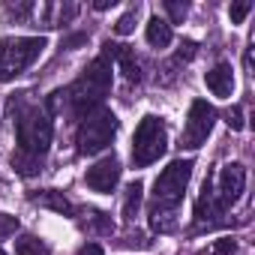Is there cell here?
Returning a JSON list of instances; mask_svg holds the SVG:
<instances>
[{
    "mask_svg": "<svg viewBox=\"0 0 255 255\" xmlns=\"http://www.w3.org/2000/svg\"><path fill=\"white\" fill-rule=\"evenodd\" d=\"M18 216H9V213H0V240H6V237H12L15 231H18Z\"/></svg>",
    "mask_w": 255,
    "mask_h": 255,
    "instance_id": "20",
    "label": "cell"
},
{
    "mask_svg": "<svg viewBox=\"0 0 255 255\" xmlns=\"http://www.w3.org/2000/svg\"><path fill=\"white\" fill-rule=\"evenodd\" d=\"M252 12V3L249 0H240V3H231V9H228V15H231V24H243V18Z\"/></svg>",
    "mask_w": 255,
    "mask_h": 255,
    "instance_id": "21",
    "label": "cell"
},
{
    "mask_svg": "<svg viewBox=\"0 0 255 255\" xmlns=\"http://www.w3.org/2000/svg\"><path fill=\"white\" fill-rule=\"evenodd\" d=\"M135 18H138V6H132L129 12H123V15L117 18V24H114V33H117V36L132 33V30H135Z\"/></svg>",
    "mask_w": 255,
    "mask_h": 255,
    "instance_id": "18",
    "label": "cell"
},
{
    "mask_svg": "<svg viewBox=\"0 0 255 255\" xmlns=\"http://www.w3.org/2000/svg\"><path fill=\"white\" fill-rule=\"evenodd\" d=\"M120 162L114 159V156H105V159H99L93 168H87V186L93 189V192H111L117 183H120Z\"/></svg>",
    "mask_w": 255,
    "mask_h": 255,
    "instance_id": "9",
    "label": "cell"
},
{
    "mask_svg": "<svg viewBox=\"0 0 255 255\" xmlns=\"http://www.w3.org/2000/svg\"><path fill=\"white\" fill-rule=\"evenodd\" d=\"M75 12H78V6H75V3H66V6H60V9H57V24H66V21H72V18H75Z\"/></svg>",
    "mask_w": 255,
    "mask_h": 255,
    "instance_id": "24",
    "label": "cell"
},
{
    "mask_svg": "<svg viewBox=\"0 0 255 255\" xmlns=\"http://www.w3.org/2000/svg\"><path fill=\"white\" fill-rule=\"evenodd\" d=\"M12 168H15L18 174H24V177H33V174H39V171H42V159L18 150V153H12Z\"/></svg>",
    "mask_w": 255,
    "mask_h": 255,
    "instance_id": "15",
    "label": "cell"
},
{
    "mask_svg": "<svg viewBox=\"0 0 255 255\" xmlns=\"http://www.w3.org/2000/svg\"><path fill=\"white\" fill-rule=\"evenodd\" d=\"M144 36H147V42H150L153 48H165V45H171V24H168L165 18L153 15V18L147 21Z\"/></svg>",
    "mask_w": 255,
    "mask_h": 255,
    "instance_id": "13",
    "label": "cell"
},
{
    "mask_svg": "<svg viewBox=\"0 0 255 255\" xmlns=\"http://www.w3.org/2000/svg\"><path fill=\"white\" fill-rule=\"evenodd\" d=\"M84 42H87V33H72V36L63 39V48H78V45H84Z\"/></svg>",
    "mask_w": 255,
    "mask_h": 255,
    "instance_id": "27",
    "label": "cell"
},
{
    "mask_svg": "<svg viewBox=\"0 0 255 255\" xmlns=\"http://www.w3.org/2000/svg\"><path fill=\"white\" fill-rule=\"evenodd\" d=\"M168 150V135H165V123L156 114H147L132 138V162L135 168H147L153 165L162 153Z\"/></svg>",
    "mask_w": 255,
    "mask_h": 255,
    "instance_id": "6",
    "label": "cell"
},
{
    "mask_svg": "<svg viewBox=\"0 0 255 255\" xmlns=\"http://www.w3.org/2000/svg\"><path fill=\"white\" fill-rule=\"evenodd\" d=\"M204 84H207V90L213 93V96H231V90H234V69L228 66V63H216L207 75H204Z\"/></svg>",
    "mask_w": 255,
    "mask_h": 255,
    "instance_id": "11",
    "label": "cell"
},
{
    "mask_svg": "<svg viewBox=\"0 0 255 255\" xmlns=\"http://www.w3.org/2000/svg\"><path fill=\"white\" fill-rule=\"evenodd\" d=\"M108 90H111V60L99 54V57L84 69V75L66 90V99H69V105H72V114H75V117H84V114H90L93 108H99L102 99L108 96Z\"/></svg>",
    "mask_w": 255,
    "mask_h": 255,
    "instance_id": "1",
    "label": "cell"
},
{
    "mask_svg": "<svg viewBox=\"0 0 255 255\" xmlns=\"http://www.w3.org/2000/svg\"><path fill=\"white\" fill-rule=\"evenodd\" d=\"M30 12H33V3H18V6L12 3L9 6V15H15V18H27Z\"/></svg>",
    "mask_w": 255,
    "mask_h": 255,
    "instance_id": "26",
    "label": "cell"
},
{
    "mask_svg": "<svg viewBox=\"0 0 255 255\" xmlns=\"http://www.w3.org/2000/svg\"><path fill=\"white\" fill-rule=\"evenodd\" d=\"M165 9H168V15H171V21H174V24H180V21L189 15L186 0H165Z\"/></svg>",
    "mask_w": 255,
    "mask_h": 255,
    "instance_id": "19",
    "label": "cell"
},
{
    "mask_svg": "<svg viewBox=\"0 0 255 255\" xmlns=\"http://www.w3.org/2000/svg\"><path fill=\"white\" fill-rule=\"evenodd\" d=\"M0 255H6V252H3V249H0Z\"/></svg>",
    "mask_w": 255,
    "mask_h": 255,
    "instance_id": "30",
    "label": "cell"
},
{
    "mask_svg": "<svg viewBox=\"0 0 255 255\" xmlns=\"http://www.w3.org/2000/svg\"><path fill=\"white\" fill-rule=\"evenodd\" d=\"M102 48H105V51H102V57L114 60V63L120 66V72L129 78V81H138V78H141L138 60H135V54H132V48H129V45H120V42H111V39H108Z\"/></svg>",
    "mask_w": 255,
    "mask_h": 255,
    "instance_id": "10",
    "label": "cell"
},
{
    "mask_svg": "<svg viewBox=\"0 0 255 255\" xmlns=\"http://www.w3.org/2000/svg\"><path fill=\"white\" fill-rule=\"evenodd\" d=\"M225 123L231 126L234 132H240L243 126H246V123H243V108H240V105H231V111L225 114Z\"/></svg>",
    "mask_w": 255,
    "mask_h": 255,
    "instance_id": "22",
    "label": "cell"
},
{
    "mask_svg": "<svg viewBox=\"0 0 255 255\" xmlns=\"http://www.w3.org/2000/svg\"><path fill=\"white\" fill-rule=\"evenodd\" d=\"M117 114L111 111V108H93L90 114H84L81 117V123H78V132H75V147H78V153L81 156H96V153H102L108 144H111V138L117 135Z\"/></svg>",
    "mask_w": 255,
    "mask_h": 255,
    "instance_id": "3",
    "label": "cell"
},
{
    "mask_svg": "<svg viewBox=\"0 0 255 255\" xmlns=\"http://www.w3.org/2000/svg\"><path fill=\"white\" fill-rule=\"evenodd\" d=\"M33 201L42 204V207H51V210H57V213H63V216H72V204H69L60 192H42V195H36Z\"/></svg>",
    "mask_w": 255,
    "mask_h": 255,
    "instance_id": "16",
    "label": "cell"
},
{
    "mask_svg": "<svg viewBox=\"0 0 255 255\" xmlns=\"http://www.w3.org/2000/svg\"><path fill=\"white\" fill-rule=\"evenodd\" d=\"M216 123V108L207 105L204 99H195L189 105V117H186V129H183V147H201Z\"/></svg>",
    "mask_w": 255,
    "mask_h": 255,
    "instance_id": "7",
    "label": "cell"
},
{
    "mask_svg": "<svg viewBox=\"0 0 255 255\" xmlns=\"http://www.w3.org/2000/svg\"><path fill=\"white\" fill-rule=\"evenodd\" d=\"M15 252H18V255H48L45 243H39L36 237H21V240L15 243Z\"/></svg>",
    "mask_w": 255,
    "mask_h": 255,
    "instance_id": "17",
    "label": "cell"
},
{
    "mask_svg": "<svg viewBox=\"0 0 255 255\" xmlns=\"http://www.w3.org/2000/svg\"><path fill=\"white\" fill-rule=\"evenodd\" d=\"M192 177V159H174L168 168H162V174L153 183V204L150 213H171L186 192V183Z\"/></svg>",
    "mask_w": 255,
    "mask_h": 255,
    "instance_id": "4",
    "label": "cell"
},
{
    "mask_svg": "<svg viewBox=\"0 0 255 255\" xmlns=\"http://www.w3.org/2000/svg\"><path fill=\"white\" fill-rule=\"evenodd\" d=\"M195 48H198V45H195L192 39H186V42L180 45V51H177V60H192V57H195Z\"/></svg>",
    "mask_w": 255,
    "mask_h": 255,
    "instance_id": "25",
    "label": "cell"
},
{
    "mask_svg": "<svg viewBox=\"0 0 255 255\" xmlns=\"http://www.w3.org/2000/svg\"><path fill=\"white\" fill-rule=\"evenodd\" d=\"M222 204L216 201V192H213V180L207 177L204 180V186H201V195H198V204H195V216H198V222H207V219H213V216H222Z\"/></svg>",
    "mask_w": 255,
    "mask_h": 255,
    "instance_id": "12",
    "label": "cell"
},
{
    "mask_svg": "<svg viewBox=\"0 0 255 255\" xmlns=\"http://www.w3.org/2000/svg\"><path fill=\"white\" fill-rule=\"evenodd\" d=\"M93 6H96V9H108V6H111V0H96Z\"/></svg>",
    "mask_w": 255,
    "mask_h": 255,
    "instance_id": "29",
    "label": "cell"
},
{
    "mask_svg": "<svg viewBox=\"0 0 255 255\" xmlns=\"http://www.w3.org/2000/svg\"><path fill=\"white\" fill-rule=\"evenodd\" d=\"M243 186H246V171H243V165H237V162H228V165H222V171H219V189H216V201H219L222 207H231V204L240 198Z\"/></svg>",
    "mask_w": 255,
    "mask_h": 255,
    "instance_id": "8",
    "label": "cell"
},
{
    "mask_svg": "<svg viewBox=\"0 0 255 255\" xmlns=\"http://www.w3.org/2000/svg\"><path fill=\"white\" fill-rule=\"evenodd\" d=\"M51 135H54V123L48 117L45 108L39 105H27L18 117H15V138H18V150L30 153V156H45L51 147Z\"/></svg>",
    "mask_w": 255,
    "mask_h": 255,
    "instance_id": "2",
    "label": "cell"
},
{
    "mask_svg": "<svg viewBox=\"0 0 255 255\" xmlns=\"http://www.w3.org/2000/svg\"><path fill=\"white\" fill-rule=\"evenodd\" d=\"M45 48L42 36H18V39H0V81H12L27 66L39 60Z\"/></svg>",
    "mask_w": 255,
    "mask_h": 255,
    "instance_id": "5",
    "label": "cell"
},
{
    "mask_svg": "<svg viewBox=\"0 0 255 255\" xmlns=\"http://www.w3.org/2000/svg\"><path fill=\"white\" fill-rule=\"evenodd\" d=\"M78 255H105V252H102V246H99V243H84Z\"/></svg>",
    "mask_w": 255,
    "mask_h": 255,
    "instance_id": "28",
    "label": "cell"
},
{
    "mask_svg": "<svg viewBox=\"0 0 255 255\" xmlns=\"http://www.w3.org/2000/svg\"><path fill=\"white\" fill-rule=\"evenodd\" d=\"M141 195H144V186L138 180L126 186V195H123V219H135V213L141 207Z\"/></svg>",
    "mask_w": 255,
    "mask_h": 255,
    "instance_id": "14",
    "label": "cell"
},
{
    "mask_svg": "<svg viewBox=\"0 0 255 255\" xmlns=\"http://www.w3.org/2000/svg\"><path fill=\"white\" fill-rule=\"evenodd\" d=\"M234 249H237V243H234L231 237H222V240H216V243H213V249H210V252H213V255H231Z\"/></svg>",
    "mask_w": 255,
    "mask_h": 255,
    "instance_id": "23",
    "label": "cell"
}]
</instances>
